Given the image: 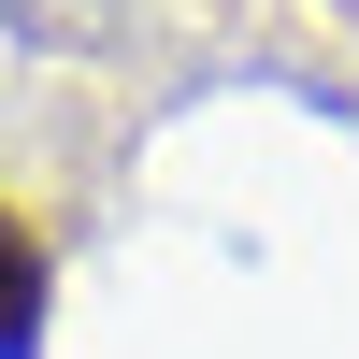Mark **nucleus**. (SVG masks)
<instances>
[{
    "mask_svg": "<svg viewBox=\"0 0 359 359\" xmlns=\"http://www.w3.org/2000/svg\"><path fill=\"white\" fill-rule=\"evenodd\" d=\"M43 230H29L15 216V201H0V359H29V345H43Z\"/></svg>",
    "mask_w": 359,
    "mask_h": 359,
    "instance_id": "1",
    "label": "nucleus"
}]
</instances>
